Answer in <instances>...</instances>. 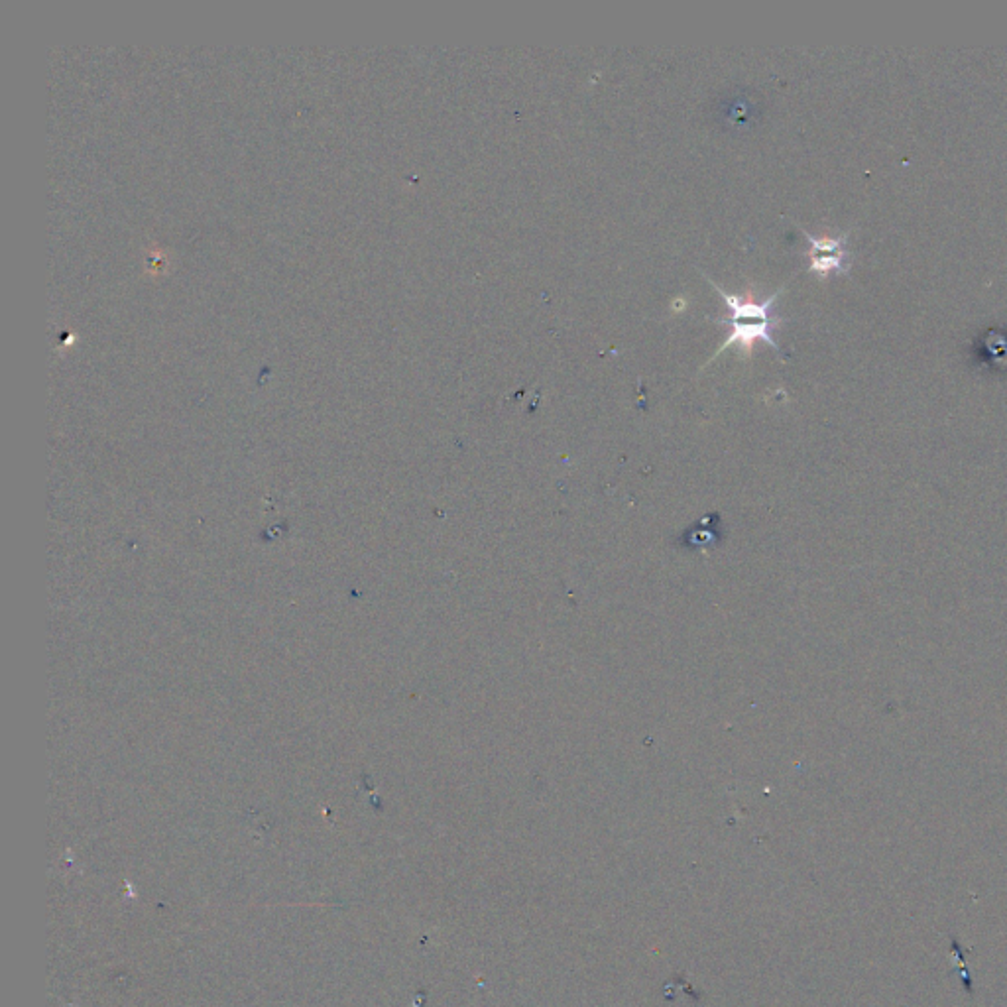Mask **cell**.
Wrapping results in <instances>:
<instances>
[{"label":"cell","mask_w":1007,"mask_h":1007,"mask_svg":"<svg viewBox=\"0 0 1007 1007\" xmlns=\"http://www.w3.org/2000/svg\"><path fill=\"white\" fill-rule=\"evenodd\" d=\"M807 242L811 244V272H817L821 276L829 274H840L848 270V254H846V237L838 238H817L803 231Z\"/></svg>","instance_id":"obj_2"},{"label":"cell","mask_w":1007,"mask_h":1007,"mask_svg":"<svg viewBox=\"0 0 1007 1007\" xmlns=\"http://www.w3.org/2000/svg\"><path fill=\"white\" fill-rule=\"evenodd\" d=\"M709 284L722 296L724 303L728 305V317L712 319V321L718 323V325H728L730 327V335H728V339L722 343V347L714 353V356H712L707 364H711L716 356L722 355L732 345H740L742 351L750 355L756 341L768 343L777 355H781V349H779V345L773 339V331L783 323V319H777L771 313V307H773L775 299L781 294V290H777L773 296L766 297L764 301H752L750 297L746 299V297L726 294L712 280H709Z\"/></svg>","instance_id":"obj_1"}]
</instances>
